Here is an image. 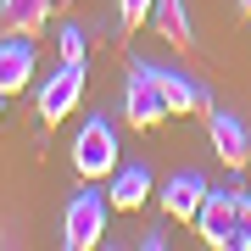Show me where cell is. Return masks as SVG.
I'll return each mask as SVG.
<instances>
[{"label": "cell", "mask_w": 251, "mask_h": 251, "mask_svg": "<svg viewBox=\"0 0 251 251\" xmlns=\"http://www.w3.org/2000/svg\"><path fill=\"white\" fill-rule=\"evenodd\" d=\"M106 196H112V206H123V212H140L145 196H151V173H145L140 162H128V168L117 162V173H112V190H106Z\"/></svg>", "instance_id": "obj_12"}, {"label": "cell", "mask_w": 251, "mask_h": 251, "mask_svg": "<svg viewBox=\"0 0 251 251\" xmlns=\"http://www.w3.org/2000/svg\"><path fill=\"white\" fill-rule=\"evenodd\" d=\"M240 206H246V190H206L196 212V234L212 251H240Z\"/></svg>", "instance_id": "obj_1"}, {"label": "cell", "mask_w": 251, "mask_h": 251, "mask_svg": "<svg viewBox=\"0 0 251 251\" xmlns=\"http://www.w3.org/2000/svg\"><path fill=\"white\" fill-rule=\"evenodd\" d=\"M34 84V39L28 34H6L0 39V90L17 95Z\"/></svg>", "instance_id": "obj_8"}, {"label": "cell", "mask_w": 251, "mask_h": 251, "mask_svg": "<svg viewBox=\"0 0 251 251\" xmlns=\"http://www.w3.org/2000/svg\"><path fill=\"white\" fill-rule=\"evenodd\" d=\"M240 251H251V196H246V206H240Z\"/></svg>", "instance_id": "obj_15"}, {"label": "cell", "mask_w": 251, "mask_h": 251, "mask_svg": "<svg viewBox=\"0 0 251 251\" xmlns=\"http://www.w3.org/2000/svg\"><path fill=\"white\" fill-rule=\"evenodd\" d=\"M240 11H246V17H251V0H240Z\"/></svg>", "instance_id": "obj_17"}, {"label": "cell", "mask_w": 251, "mask_h": 251, "mask_svg": "<svg viewBox=\"0 0 251 251\" xmlns=\"http://www.w3.org/2000/svg\"><path fill=\"white\" fill-rule=\"evenodd\" d=\"M50 11H56V0H0V34L39 39V28H45Z\"/></svg>", "instance_id": "obj_10"}, {"label": "cell", "mask_w": 251, "mask_h": 251, "mask_svg": "<svg viewBox=\"0 0 251 251\" xmlns=\"http://www.w3.org/2000/svg\"><path fill=\"white\" fill-rule=\"evenodd\" d=\"M156 67V62H151ZM156 84H162V95H168V106L173 117H190V112H206V90L196 78H184V73H173V67H156Z\"/></svg>", "instance_id": "obj_11"}, {"label": "cell", "mask_w": 251, "mask_h": 251, "mask_svg": "<svg viewBox=\"0 0 251 251\" xmlns=\"http://www.w3.org/2000/svg\"><path fill=\"white\" fill-rule=\"evenodd\" d=\"M62 62H84V28H62Z\"/></svg>", "instance_id": "obj_14"}, {"label": "cell", "mask_w": 251, "mask_h": 251, "mask_svg": "<svg viewBox=\"0 0 251 251\" xmlns=\"http://www.w3.org/2000/svg\"><path fill=\"white\" fill-rule=\"evenodd\" d=\"M151 28L162 39H168L179 56L196 50V28H190V11H184V0H156V11H151Z\"/></svg>", "instance_id": "obj_9"}, {"label": "cell", "mask_w": 251, "mask_h": 251, "mask_svg": "<svg viewBox=\"0 0 251 251\" xmlns=\"http://www.w3.org/2000/svg\"><path fill=\"white\" fill-rule=\"evenodd\" d=\"M106 201L100 190H90V179H84V190L67 201V218H62V246L67 251H95L100 234H106Z\"/></svg>", "instance_id": "obj_3"}, {"label": "cell", "mask_w": 251, "mask_h": 251, "mask_svg": "<svg viewBox=\"0 0 251 251\" xmlns=\"http://www.w3.org/2000/svg\"><path fill=\"white\" fill-rule=\"evenodd\" d=\"M0 112H6V90H0Z\"/></svg>", "instance_id": "obj_18"}, {"label": "cell", "mask_w": 251, "mask_h": 251, "mask_svg": "<svg viewBox=\"0 0 251 251\" xmlns=\"http://www.w3.org/2000/svg\"><path fill=\"white\" fill-rule=\"evenodd\" d=\"M73 168H78V179H112L117 173V134L106 117H90V123L78 128V140H73Z\"/></svg>", "instance_id": "obj_4"}, {"label": "cell", "mask_w": 251, "mask_h": 251, "mask_svg": "<svg viewBox=\"0 0 251 251\" xmlns=\"http://www.w3.org/2000/svg\"><path fill=\"white\" fill-rule=\"evenodd\" d=\"M78 100H84V62H62L45 78V90H39V123H45V128L62 123Z\"/></svg>", "instance_id": "obj_5"}, {"label": "cell", "mask_w": 251, "mask_h": 251, "mask_svg": "<svg viewBox=\"0 0 251 251\" xmlns=\"http://www.w3.org/2000/svg\"><path fill=\"white\" fill-rule=\"evenodd\" d=\"M156 201H162V212H168L173 224H196V212L206 201V179H201V173H173Z\"/></svg>", "instance_id": "obj_7"}, {"label": "cell", "mask_w": 251, "mask_h": 251, "mask_svg": "<svg viewBox=\"0 0 251 251\" xmlns=\"http://www.w3.org/2000/svg\"><path fill=\"white\" fill-rule=\"evenodd\" d=\"M123 117H128V128H156L162 117H173L168 95H162V84H156V67H151V62H134V56H128V90H123Z\"/></svg>", "instance_id": "obj_2"}, {"label": "cell", "mask_w": 251, "mask_h": 251, "mask_svg": "<svg viewBox=\"0 0 251 251\" xmlns=\"http://www.w3.org/2000/svg\"><path fill=\"white\" fill-rule=\"evenodd\" d=\"M206 140H212L218 162H229V168H246V162H251V134H246L240 117H229V112H206Z\"/></svg>", "instance_id": "obj_6"}, {"label": "cell", "mask_w": 251, "mask_h": 251, "mask_svg": "<svg viewBox=\"0 0 251 251\" xmlns=\"http://www.w3.org/2000/svg\"><path fill=\"white\" fill-rule=\"evenodd\" d=\"M140 246H145V251H162V246H168V234H162V229H145Z\"/></svg>", "instance_id": "obj_16"}, {"label": "cell", "mask_w": 251, "mask_h": 251, "mask_svg": "<svg viewBox=\"0 0 251 251\" xmlns=\"http://www.w3.org/2000/svg\"><path fill=\"white\" fill-rule=\"evenodd\" d=\"M151 11H156V0H117V17H123V28L151 23Z\"/></svg>", "instance_id": "obj_13"}]
</instances>
